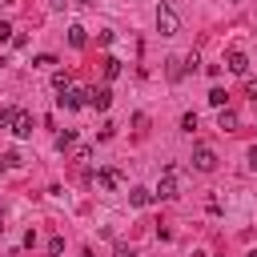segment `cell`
Here are the masks:
<instances>
[{
	"label": "cell",
	"instance_id": "cb8c5ba5",
	"mask_svg": "<svg viewBox=\"0 0 257 257\" xmlns=\"http://www.w3.org/2000/svg\"><path fill=\"white\" fill-rule=\"evenodd\" d=\"M8 40H12V24H8V20H0V44H8Z\"/></svg>",
	"mask_w": 257,
	"mask_h": 257
},
{
	"label": "cell",
	"instance_id": "9a60e30c",
	"mask_svg": "<svg viewBox=\"0 0 257 257\" xmlns=\"http://www.w3.org/2000/svg\"><path fill=\"white\" fill-rule=\"evenodd\" d=\"M104 76H108V80L120 76V60H116V56H104Z\"/></svg>",
	"mask_w": 257,
	"mask_h": 257
},
{
	"label": "cell",
	"instance_id": "6da1fadb",
	"mask_svg": "<svg viewBox=\"0 0 257 257\" xmlns=\"http://www.w3.org/2000/svg\"><path fill=\"white\" fill-rule=\"evenodd\" d=\"M177 193H181V185H177V165H165V169H161V177H157L153 197H157V201H173Z\"/></svg>",
	"mask_w": 257,
	"mask_h": 257
},
{
	"label": "cell",
	"instance_id": "f1b7e54d",
	"mask_svg": "<svg viewBox=\"0 0 257 257\" xmlns=\"http://www.w3.org/2000/svg\"><path fill=\"white\" fill-rule=\"evenodd\" d=\"M0 229H4V213H0Z\"/></svg>",
	"mask_w": 257,
	"mask_h": 257
},
{
	"label": "cell",
	"instance_id": "9c48e42d",
	"mask_svg": "<svg viewBox=\"0 0 257 257\" xmlns=\"http://www.w3.org/2000/svg\"><path fill=\"white\" fill-rule=\"evenodd\" d=\"M157 197H153V189H128V205L133 209H145V205H153Z\"/></svg>",
	"mask_w": 257,
	"mask_h": 257
},
{
	"label": "cell",
	"instance_id": "8fae6325",
	"mask_svg": "<svg viewBox=\"0 0 257 257\" xmlns=\"http://www.w3.org/2000/svg\"><path fill=\"white\" fill-rule=\"evenodd\" d=\"M72 145H76V133H72V128H64V133H56V153H68Z\"/></svg>",
	"mask_w": 257,
	"mask_h": 257
},
{
	"label": "cell",
	"instance_id": "2e32d148",
	"mask_svg": "<svg viewBox=\"0 0 257 257\" xmlns=\"http://www.w3.org/2000/svg\"><path fill=\"white\" fill-rule=\"evenodd\" d=\"M181 76H185V64L173 56V60H169V80H181Z\"/></svg>",
	"mask_w": 257,
	"mask_h": 257
},
{
	"label": "cell",
	"instance_id": "d4e9b609",
	"mask_svg": "<svg viewBox=\"0 0 257 257\" xmlns=\"http://www.w3.org/2000/svg\"><path fill=\"white\" fill-rule=\"evenodd\" d=\"M245 92H249V96L257 100V80H245Z\"/></svg>",
	"mask_w": 257,
	"mask_h": 257
},
{
	"label": "cell",
	"instance_id": "7a4b0ae2",
	"mask_svg": "<svg viewBox=\"0 0 257 257\" xmlns=\"http://www.w3.org/2000/svg\"><path fill=\"white\" fill-rule=\"evenodd\" d=\"M157 32H161V36H177V32H181V16H177L173 4H161V8H157Z\"/></svg>",
	"mask_w": 257,
	"mask_h": 257
},
{
	"label": "cell",
	"instance_id": "e0dca14e",
	"mask_svg": "<svg viewBox=\"0 0 257 257\" xmlns=\"http://www.w3.org/2000/svg\"><path fill=\"white\" fill-rule=\"evenodd\" d=\"M16 112H20V108H0V128H12V120H16Z\"/></svg>",
	"mask_w": 257,
	"mask_h": 257
},
{
	"label": "cell",
	"instance_id": "52a82bcc",
	"mask_svg": "<svg viewBox=\"0 0 257 257\" xmlns=\"http://www.w3.org/2000/svg\"><path fill=\"white\" fill-rule=\"evenodd\" d=\"M120 173L116 169H96V189H104V193H112V189H120Z\"/></svg>",
	"mask_w": 257,
	"mask_h": 257
},
{
	"label": "cell",
	"instance_id": "30bf717a",
	"mask_svg": "<svg viewBox=\"0 0 257 257\" xmlns=\"http://www.w3.org/2000/svg\"><path fill=\"white\" fill-rule=\"evenodd\" d=\"M217 128H221V133H233V128H237V116H233L229 108H217Z\"/></svg>",
	"mask_w": 257,
	"mask_h": 257
},
{
	"label": "cell",
	"instance_id": "3957f363",
	"mask_svg": "<svg viewBox=\"0 0 257 257\" xmlns=\"http://www.w3.org/2000/svg\"><path fill=\"white\" fill-rule=\"evenodd\" d=\"M56 104H60L64 112H76V108L88 104V88H64V92L56 96Z\"/></svg>",
	"mask_w": 257,
	"mask_h": 257
},
{
	"label": "cell",
	"instance_id": "44dd1931",
	"mask_svg": "<svg viewBox=\"0 0 257 257\" xmlns=\"http://www.w3.org/2000/svg\"><path fill=\"white\" fill-rule=\"evenodd\" d=\"M112 133H116V124H112V120H104V124H100V133H96V137H100V141H108V137H112Z\"/></svg>",
	"mask_w": 257,
	"mask_h": 257
},
{
	"label": "cell",
	"instance_id": "7402d4cb",
	"mask_svg": "<svg viewBox=\"0 0 257 257\" xmlns=\"http://www.w3.org/2000/svg\"><path fill=\"white\" fill-rule=\"evenodd\" d=\"M76 161H80V165H88V161H92V149H88V145H80V149H76Z\"/></svg>",
	"mask_w": 257,
	"mask_h": 257
},
{
	"label": "cell",
	"instance_id": "4fadbf2b",
	"mask_svg": "<svg viewBox=\"0 0 257 257\" xmlns=\"http://www.w3.org/2000/svg\"><path fill=\"white\" fill-rule=\"evenodd\" d=\"M52 88H56V92L72 88V72H64V68H60V72H52Z\"/></svg>",
	"mask_w": 257,
	"mask_h": 257
},
{
	"label": "cell",
	"instance_id": "277c9868",
	"mask_svg": "<svg viewBox=\"0 0 257 257\" xmlns=\"http://www.w3.org/2000/svg\"><path fill=\"white\" fill-rule=\"evenodd\" d=\"M193 169H197V173H213V169H217V153H213L209 145H197V149H193Z\"/></svg>",
	"mask_w": 257,
	"mask_h": 257
},
{
	"label": "cell",
	"instance_id": "5b68a950",
	"mask_svg": "<svg viewBox=\"0 0 257 257\" xmlns=\"http://www.w3.org/2000/svg\"><path fill=\"white\" fill-rule=\"evenodd\" d=\"M225 68L237 72V76H245V72H249V56H245L241 48H229V52H225Z\"/></svg>",
	"mask_w": 257,
	"mask_h": 257
},
{
	"label": "cell",
	"instance_id": "83f0119b",
	"mask_svg": "<svg viewBox=\"0 0 257 257\" xmlns=\"http://www.w3.org/2000/svg\"><path fill=\"white\" fill-rule=\"evenodd\" d=\"M72 4H80V8H84V4H92V0H72Z\"/></svg>",
	"mask_w": 257,
	"mask_h": 257
},
{
	"label": "cell",
	"instance_id": "4316f807",
	"mask_svg": "<svg viewBox=\"0 0 257 257\" xmlns=\"http://www.w3.org/2000/svg\"><path fill=\"white\" fill-rule=\"evenodd\" d=\"M64 4H68V0H48V8H52V12H60Z\"/></svg>",
	"mask_w": 257,
	"mask_h": 257
},
{
	"label": "cell",
	"instance_id": "603a6c76",
	"mask_svg": "<svg viewBox=\"0 0 257 257\" xmlns=\"http://www.w3.org/2000/svg\"><path fill=\"white\" fill-rule=\"evenodd\" d=\"M0 161H4V165H8V169H16V165H24V161H20V153H4V157H0Z\"/></svg>",
	"mask_w": 257,
	"mask_h": 257
},
{
	"label": "cell",
	"instance_id": "ba28073f",
	"mask_svg": "<svg viewBox=\"0 0 257 257\" xmlns=\"http://www.w3.org/2000/svg\"><path fill=\"white\" fill-rule=\"evenodd\" d=\"M12 137H16V141H28V137H32V116H28V112H16V120H12Z\"/></svg>",
	"mask_w": 257,
	"mask_h": 257
},
{
	"label": "cell",
	"instance_id": "ac0fdd59",
	"mask_svg": "<svg viewBox=\"0 0 257 257\" xmlns=\"http://www.w3.org/2000/svg\"><path fill=\"white\" fill-rule=\"evenodd\" d=\"M52 64H56V56H48V52H44V56H36V60H32V68H52Z\"/></svg>",
	"mask_w": 257,
	"mask_h": 257
},
{
	"label": "cell",
	"instance_id": "7c38bea8",
	"mask_svg": "<svg viewBox=\"0 0 257 257\" xmlns=\"http://www.w3.org/2000/svg\"><path fill=\"white\" fill-rule=\"evenodd\" d=\"M84 40H88V32H84L80 24H72V28H68V44H72V48H84Z\"/></svg>",
	"mask_w": 257,
	"mask_h": 257
},
{
	"label": "cell",
	"instance_id": "f546056e",
	"mask_svg": "<svg viewBox=\"0 0 257 257\" xmlns=\"http://www.w3.org/2000/svg\"><path fill=\"white\" fill-rule=\"evenodd\" d=\"M4 169H8V165H4V161H0V173H4Z\"/></svg>",
	"mask_w": 257,
	"mask_h": 257
},
{
	"label": "cell",
	"instance_id": "ffe728a7",
	"mask_svg": "<svg viewBox=\"0 0 257 257\" xmlns=\"http://www.w3.org/2000/svg\"><path fill=\"white\" fill-rule=\"evenodd\" d=\"M48 253L60 257V253H64V237H52V241H48Z\"/></svg>",
	"mask_w": 257,
	"mask_h": 257
},
{
	"label": "cell",
	"instance_id": "484cf974",
	"mask_svg": "<svg viewBox=\"0 0 257 257\" xmlns=\"http://www.w3.org/2000/svg\"><path fill=\"white\" fill-rule=\"evenodd\" d=\"M116 257H137V253H133L128 245H116Z\"/></svg>",
	"mask_w": 257,
	"mask_h": 257
},
{
	"label": "cell",
	"instance_id": "d6986e66",
	"mask_svg": "<svg viewBox=\"0 0 257 257\" xmlns=\"http://www.w3.org/2000/svg\"><path fill=\"white\" fill-rule=\"evenodd\" d=\"M181 128L193 133V128H197V112H185V116H181Z\"/></svg>",
	"mask_w": 257,
	"mask_h": 257
},
{
	"label": "cell",
	"instance_id": "5bb4252c",
	"mask_svg": "<svg viewBox=\"0 0 257 257\" xmlns=\"http://www.w3.org/2000/svg\"><path fill=\"white\" fill-rule=\"evenodd\" d=\"M225 100H229V92H225L221 84H217V88H209V104H213V108H225Z\"/></svg>",
	"mask_w": 257,
	"mask_h": 257
},
{
	"label": "cell",
	"instance_id": "8992f818",
	"mask_svg": "<svg viewBox=\"0 0 257 257\" xmlns=\"http://www.w3.org/2000/svg\"><path fill=\"white\" fill-rule=\"evenodd\" d=\"M108 104H112V88H108V84H100V88H88V108L104 112Z\"/></svg>",
	"mask_w": 257,
	"mask_h": 257
}]
</instances>
